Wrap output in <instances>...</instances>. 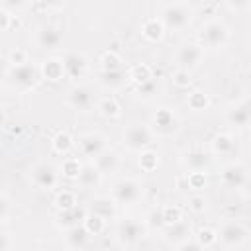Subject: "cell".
Wrapping results in <instances>:
<instances>
[{"mask_svg":"<svg viewBox=\"0 0 251 251\" xmlns=\"http://www.w3.org/2000/svg\"><path fill=\"white\" fill-rule=\"evenodd\" d=\"M163 22L167 27H173V29H180L184 27L188 22H190V8L182 2L178 4H169L165 6L163 10Z\"/></svg>","mask_w":251,"mask_h":251,"instance_id":"obj_1","label":"cell"},{"mask_svg":"<svg viewBox=\"0 0 251 251\" xmlns=\"http://www.w3.org/2000/svg\"><path fill=\"white\" fill-rule=\"evenodd\" d=\"M227 37V27L222 24V22H208L202 25L200 29V41L206 45V47H220L224 45Z\"/></svg>","mask_w":251,"mask_h":251,"instance_id":"obj_2","label":"cell"},{"mask_svg":"<svg viewBox=\"0 0 251 251\" xmlns=\"http://www.w3.org/2000/svg\"><path fill=\"white\" fill-rule=\"evenodd\" d=\"M124 141L129 149H143L151 143V131L147 129V126L143 124H133L126 129L124 133Z\"/></svg>","mask_w":251,"mask_h":251,"instance_id":"obj_3","label":"cell"},{"mask_svg":"<svg viewBox=\"0 0 251 251\" xmlns=\"http://www.w3.org/2000/svg\"><path fill=\"white\" fill-rule=\"evenodd\" d=\"M139 194H141L139 184H137L135 180H129V178L120 180V182H116V186H114V198H116L120 204H131V202H135V200L139 198Z\"/></svg>","mask_w":251,"mask_h":251,"instance_id":"obj_4","label":"cell"},{"mask_svg":"<svg viewBox=\"0 0 251 251\" xmlns=\"http://www.w3.org/2000/svg\"><path fill=\"white\" fill-rule=\"evenodd\" d=\"M200 57H202V49L194 43H184L178 53H176V61L180 65V71H186L188 69H194L198 63H200Z\"/></svg>","mask_w":251,"mask_h":251,"instance_id":"obj_5","label":"cell"},{"mask_svg":"<svg viewBox=\"0 0 251 251\" xmlns=\"http://www.w3.org/2000/svg\"><path fill=\"white\" fill-rule=\"evenodd\" d=\"M245 237H247V229H245L239 222H229V224H226V226L222 227V231H220V241H222L224 245H227V247L239 245Z\"/></svg>","mask_w":251,"mask_h":251,"instance_id":"obj_6","label":"cell"},{"mask_svg":"<svg viewBox=\"0 0 251 251\" xmlns=\"http://www.w3.org/2000/svg\"><path fill=\"white\" fill-rule=\"evenodd\" d=\"M10 76L12 80L18 84V86H31L35 80H37V69L29 63H24V65H14L10 69Z\"/></svg>","mask_w":251,"mask_h":251,"instance_id":"obj_7","label":"cell"},{"mask_svg":"<svg viewBox=\"0 0 251 251\" xmlns=\"http://www.w3.org/2000/svg\"><path fill=\"white\" fill-rule=\"evenodd\" d=\"M31 178H33V182H35L39 188H51V186H55V182H57V173H55V169H53L51 165L39 163V165L31 171Z\"/></svg>","mask_w":251,"mask_h":251,"instance_id":"obj_8","label":"cell"},{"mask_svg":"<svg viewBox=\"0 0 251 251\" xmlns=\"http://www.w3.org/2000/svg\"><path fill=\"white\" fill-rule=\"evenodd\" d=\"M153 122H155V129H157L159 133H163V135H169V133L176 131V127H178V122H176L175 114H173L169 108L157 110Z\"/></svg>","mask_w":251,"mask_h":251,"instance_id":"obj_9","label":"cell"},{"mask_svg":"<svg viewBox=\"0 0 251 251\" xmlns=\"http://www.w3.org/2000/svg\"><path fill=\"white\" fill-rule=\"evenodd\" d=\"M63 41V31L57 25H43L37 31V43L45 49H55Z\"/></svg>","mask_w":251,"mask_h":251,"instance_id":"obj_10","label":"cell"},{"mask_svg":"<svg viewBox=\"0 0 251 251\" xmlns=\"http://www.w3.org/2000/svg\"><path fill=\"white\" fill-rule=\"evenodd\" d=\"M118 235H120V239L124 243H133L143 235V226L139 222H135V220H126V222L120 224Z\"/></svg>","mask_w":251,"mask_h":251,"instance_id":"obj_11","label":"cell"},{"mask_svg":"<svg viewBox=\"0 0 251 251\" xmlns=\"http://www.w3.org/2000/svg\"><path fill=\"white\" fill-rule=\"evenodd\" d=\"M104 137L98 133H88L80 139V149L86 157H98L100 153H104Z\"/></svg>","mask_w":251,"mask_h":251,"instance_id":"obj_12","label":"cell"},{"mask_svg":"<svg viewBox=\"0 0 251 251\" xmlns=\"http://www.w3.org/2000/svg\"><path fill=\"white\" fill-rule=\"evenodd\" d=\"M63 69H65L67 75H71L73 78H76V76H80L84 73L86 59L80 53H75V51L73 53H67V57L63 59Z\"/></svg>","mask_w":251,"mask_h":251,"instance_id":"obj_13","label":"cell"},{"mask_svg":"<svg viewBox=\"0 0 251 251\" xmlns=\"http://www.w3.org/2000/svg\"><path fill=\"white\" fill-rule=\"evenodd\" d=\"M69 102L76 110H88L90 104H92V94L86 86H75L69 92Z\"/></svg>","mask_w":251,"mask_h":251,"instance_id":"obj_14","label":"cell"},{"mask_svg":"<svg viewBox=\"0 0 251 251\" xmlns=\"http://www.w3.org/2000/svg\"><path fill=\"white\" fill-rule=\"evenodd\" d=\"M222 178L226 182V186L229 188H239L241 184H245V169L241 165H229L224 173H222Z\"/></svg>","mask_w":251,"mask_h":251,"instance_id":"obj_15","label":"cell"},{"mask_svg":"<svg viewBox=\"0 0 251 251\" xmlns=\"http://www.w3.org/2000/svg\"><path fill=\"white\" fill-rule=\"evenodd\" d=\"M208 163H210V157H208V153L202 151V149H192V151L186 155V165H188L192 171H196V173H200L204 167H208Z\"/></svg>","mask_w":251,"mask_h":251,"instance_id":"obj_16","label":"cell"},{"mask_svg":"<svg viewBox=\"0 0 251 251\" xmlns=\"http://www.w3.org/2000/svg\"><path fill=\"white\" fill-rule=\"evenodd\" d=\"M118 167V155L112 151H104L96 157V171L98 173H112Z\"/></svg>","mask_w":251,"mask_h":251,"instance_id":"obj_17","label":"cell"},{"mask_svg":"<svg viewBox=\"0 0 251 251\" xmlns=\"http://www.w3.org/2000/svg\"><path fill=\"white\" fill-rule=\"evenodd\" d=\"M65 69H63V61L59 59H47L43 63V75L49 78V80H59L63 76Z\"/></svg>","mask_w":251,"mask_h":251,"instance_id":"obj_18","label":"cell"},{"mask_svg":"<svg viewBox=\"0 0 251 251\" xmlns=\"http://www.w3.org/2000/svg\"><path fill=\"white\" fill-rule=\"evenodd\" d=\"M229 122L235 124V127H243V126H247V122H249V108H247L245 102H243L241 106H237V108L229 114Z\"/></svg>","mask_w":251,"mask_h":251,"instance_id":"obj_19","label":"cell"},{"mask_svg":"<svg viewBox=\"0 0 251 251\" xmlns=\"http://www.w3.org/2000/svg\"><path fill=\"white\" fill-rule=\"evenodd\" d=\"M92 212L104 220V218L114 214V206H112V202L108 198H98V200L92 202Z\"/></svg>","mask_w":251,"mask_h":251,"instance_id":"obj_20","label":"cell"},{"mask_svg":"<svg viewBox=\"0 0 251 251\" xmlns=\"http://www.w3.org/2000/svg\"><path fill=\"white\" fill-rule=\"evenodd\" d=\"M98 176H100V173L94 167H82L78 173V180L82 186H94L98 182Z\"/></svg>","mask_w":251,"mask_h":251,"instance_id":"obj_21","label":"cell"},{"mask_svg":"<svg viewBox=\"0 0 251 251\" xmlns=\"http://www.w3.org/2000/svg\"><path fill=\"white\" fill-rule=\"evenodd\" d=\"M143 35L149 37V39H159V37L163 35V25H161V22H157L155 18L147 20V22L143 24Z\"/></svg>","mask_w":251,"mask_h":251,"instance_id":"obj_22","label":"cell"},{"mask_svg":"<svg viewBox=\"0 0 251 251\" xmlns=\"http://www.w3.org/2000/svg\"><path fill=\"white\" fill-rule=\"evenodd\" d=\"M82 218H84V212L78 210L76 206H75V208H69V210H63V214H61V222H63V224H69L71 227H73V226H78L76 220H82Z\"/></svg>","mask_w":251,"mask_h":251,"instance_id":"obj_23","label":"cell"},{"mask_svg":"<svg viewBox=\"0 0 251 251\" xmlns=\"http://www.w3.org/2000/svg\"><path fill=\"white\" fill-rule=\"evenodd\" d=\"M214 147H216L218 153H224L226 155V153H231L235 149V143H233V139L229 135H218L214 139Z\"/></svg>","mask_w":251,"mask_h":251,"instance_id":"obj_24","label":"cell"},{"mask_svg":"<svg viewBox=\"0 0 251 251\" xmlns=\"http://www.w3.org/2000/svg\"><path fill=\"white\" fill-rule=\"evenodd\" d=\"M86 235H88V231L84 229V226H73L69 229V241L73 245H82L86 241Z\"/></svg>","mask_w":251,"mask_h":251,"instance_id":"obj_25","label":"cell"},{"mask_svg":"<svg viewBox=\"0 0 251 251\" xmlns=\"http://www.w3.org/2000/svg\"><path fill=\"white\" fill-rule=\"evenodd\" d=\"M122 80H124V71H122V69H116V71H104V73H102V82H104V84L118 86V84H122Z\"/></svg>","mask_w":251,"mask_h":251,"instance_id":"obj_26","label":"cell"},{"mask_svg":"<svg viewBox=\"0 0 251 251\" xmlns=\"http://www.w3.org/2000/svg\"><path fill=\"white\" fill-rule=\"evenodd\" d=\"M71 145H73V139H71L69 133H59V135L53 139V147H55V151H59V153H67V151L71 149Z\"/></svg>","mask_w":251,"mask_h":251,"instance_id":"obj_27","label":"cell"},{"mask_svg":"<svg viewBox=\"0 0 251 251\" xmlns=\"http://www.w3.org/2000/svg\"><path fill=\"white\" fill-rule=\"evenodd\" d=\"M102 226H104V220H102L100 216H96V214L84 218V229H86L88 233H98V231L102 229Z\"/></svg>","mask_w":251,"mask_h":251,"instance_id":"obj_28","label":"cell"},{"mask_svg":"<svg viewBox=\"0 0 251 251\" xmlns=\"http://www.w3.org/2000/svg\"><path fill=\"white\" fill-rule=\"evenodd\" d=\"M188 233H190V226H186L184 222H176V224H173V227L169 231V237L171 239H182Z\"/></svg>","mask_w":251,"mask_h":251,"instance_id":"obj_29","label":"cell"},{"mask_svg":"<svg viewBox=\"0 0 251 251\" xmlns=\"http://www.w3.org/2000/svg\"><path fill=\"white\" fill-rule=\"evenodd\" d=\"M157 163H159V159H157V155H155L153 151L143 153L141 159H139V165H141V169H145V171H153V169L157 167Z\"/></svg>","mask_w":251,"mask_h":251,"instance_id":"obj_30","label":"cell"},{"mask_svg":"<svg viewBox=\"0 0 251 251\" xmlns=\"http://www.w3.org/2000/svg\"><path fill=\"white\" fill-rule=\"evenodd\" d=\"M137 84H141V82H145V80H149L151 78V73H149V69L145 67V65H139V67H135L133 71H131V75H129Z\"/></svg>","mask_w":251,"mask_h":251,"instance_id":"obj_31","label":"cell"},{"mask_svg":"<svg viewBox=\"0 0 251 251\" xmlns=\"http://www.w3.org/2000/svg\"><path fill=\"white\" fill-rule=\"evenodd\" d=\"M57 204H59V208H63V210L75 208V194L69 192V190H63V192L57 196Z\"/></svg>","mask_w":251,"mask_h":251,"instance_id":"obj_32","label":"cell"},{"mask_svg":"<svg viewBox=\"0 0 251 251\" xmlns=\"http://www.w3.org/2000/svg\"><path fill=\"white\" fill-rule=\"evenodd\" d=\"M161 220L167 224H176V222H180V210L178 208H163Z\"/></svg>","mask_w":251,"mask_h":251,"instance_id":"obj_33","label":"cell"},{"mask_svg":"<svg viewBox=\"0 0 251 251\" xmlns=\"http://www.w3.org/2000/svg\"><path fill=\"white\" fill-rule=\"evenodd\" d=\"M102 61H104V71H116V69H120V57L116 53H106Z\"/></svg>","mask_w":251,"mask_h":251,"instance_id":"obj_34","label":"cell"},{"mask_svg":"<svg viewBox=\"0 0 251 251\" xmlns=\"http://www.w3.org/2000/svg\"><path fill=\"white\" fill-rule=\"evenodd\" d=\"M188 104H190L194 110H202V108L208 104V100H206V96H204L202 92H194V94H190Z\"/></svg>","mask_w":251,"mask_h":251,"instance_id":"obj_35","label":"cell"},{"mask_svg":"<svg viewBox=\"0 0 251 251\" xmlns=\"http://www.w3.org/2000/svg\"><path fill=\"white\" fill-rule=\"evenodd\" d=\"M100 110H102V114H106V116H116V114H118V110H120V106L116 104V100L106 98V100L100 104Z\"/></svg>","mask_w":251,"mask_h":251,"instance_id":"obj_36","label":"cell"},{"mask_svg":"<svg viewBox=\"0 0 251 251\" xmlns=\"http://www.w3.org/2000/svg\"><path fill=\"white\" fill-rule=\"evenodd\" d=\"M63 173H65L67 176H78V173H80V165H78V161L69 159V161L65 163V167H63Z\"/></svg>","mask_w":251,"mask_h":251,"instance_id":"obj_37","label":"cell"},{"mask_svg":"<svg viewBox=\"0 0 251 251\" xmlns=\"http://www.w3.org/2000/svg\"><path fill=\"white\" fill-rule=\"evenodd\" d=\"M137 90H139L141 94H145V96H149V94H153V92L157 90V82H155V78L151 76L149 80H145V82H141Z\"/></svg>","mask_w":251,"mask_h":251,"instance_id":"obj_38","label":"cell"},{"mask_svg":"<svg viewBox=\"0 0 251 251\" xmlns=\"http://www.w3.org/2000/svg\"><path fill=\"white\" fill-rule=\"evenodd\" d=\"M216 241V235H214V231H210V229H202L200 231V237H198V245L202 247H206V245H210V243H214Z\"/></svg>","mask_w":251,"mask_h":251,"instance_id":"obj_39","label":"cell"},{"mask_svg":"<svg viewBox=\"0 0 251 251\" xmlns=\"http://www.w3.org/2000/svg\"><path fill=\"white\" fill-rule=\"evenodd\" d=\"M175 82H176L178 86H188V82H190L188 73H186V71H178V73L175 75Z\"/></svg>","mask_w":251,"mask_h":251,"instance_id":"obj_40","label":"cell"},{"mask_svg":"<svg viewBox=\"0 0 251 251\" xmlns=\"http://www.w3.org/2000/svg\"><path fill=\"white\" fill-rule=\"evenodd\" d=\"M10 214V202L6 200V196L0 194V220H4Z\"/></svg>","mask_w":251,"mask_h":251,"instance_id":"obj_41","label":"cell"},{"mask_svg":"<svg viewBox=\"0 0 251 251\" xmlns=\"http://www.w3.org/2000/svg\"><path fill=\"white\" fill-rule=\"evenodd\" d=\"M8 22H10V14H8L6 10L0 8V31L8 27Z\"/></svg>","mask_w":251,"mask_h":251,"instance_id":"obj_42","label":"cell"},{"mask_svg":"<svg viewBox=\"0 0 251 251\" xmlns=\"http://www.w3.org/2000/svg\"><path fill=\"white\" fill-rule=\"evenodd\" d=\"M188 180H190V184H192L194 188H196V186H200V184L204 182V178H202V173H192Z\"/></svg>","mask_w":251,"mask_h":251,"instance_id":"obj_43","label":"cell"},{"mask_svg":"<svg viewBox=\"0 0 251 251\" xmlns=\"http://www.w3.org/2000/svg\"><path fill=\"white\" fill-rule=\"evenodd\" d=\"M8 249H10V239L6 233L0 231V251H8Z\"/></svg>","mask_w":251,"mask_h":251,"instance_id":"obj_44","label":"cell"},{"mask_svg":"<svg viewBox=\"0 0 251 251\" xmlns=\"http://www.w3.org/2000/svg\"><path fill=\"white\" fill-rule=\"evenodd\" d=\"M182 251H202V247L198 243H186L182 245Z\"/></svg>","mask_w":251,"mask_h":251,"instance_id":"obj_45","label":"cell"},{"mask_svg":"<svg viewBox=\"0 0 251 251\" xmlns=\"http://www.w3.org/2000/svg\"><path fill=\"white\" fill-rule=\"evenodd\" d=\"M192 208L194 210H202L204 208V200L202 198H192Z\"/></svg>","mask_w":251,"mask_h":251,"instance_id":"obj_46","label":"cell"},{"mask_svg":"<svg viewBox=\"0 0 251 251\" xmlns=\"http://www.w3.org/2000/svg\"><path fill=\"white\" fill-rule=\"evenodd\" d=\"M0 102H2V92H0Z\"/></svg>","mask_w":251,"mask_h":251,"instance_id":"obj_47","label":"cell"}]
</instances>
